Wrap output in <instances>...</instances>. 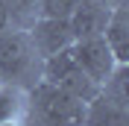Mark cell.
Masks as SVG:
<instances>
[{"label": "cell", "instance_id": "cell-1", "mask_svg": "<svg viewBox=\"0 0 129 126\" xmlns=\"http://www.w3.org/2000/svg\"><path fill=\"white\" fill-rule=\"evenodd\" d=\"M85 103L71 97L68 91L38 79L26 91L24 126H82Z\"/></svg>", "mask_w": 129, "mask_h": 126}, {"label": "cell", "instance_id": "cell-2", "mask_svg": "<svg viewBox=\"0 0 129 126\" xmlns=\"http://www.w3.org/2000/svg\"><path fill=\"white\" fill-rule=\"evenodd\" d=\"M41 62L44 59L32 47L26 29L0 32V82L29 91L41 79Z\"/></svg>", "mask_w": 129, "mask_h": 126}, {"label": "cell", "instance_id": "cell-3", "mask_svg": "<svg viewBox=\"0 0 129 126\" xmlns=\"http://www.w3.org/2000/svg\"><path fill=\"white\" fill-rule=\"evenodd\" d=\"M41 79L50 82V85H56V88H62V91H68L71 97H76L82 103H91L100 94V85L79 68L76 56H73V47L62 50L56 56H47L41 62Z\"/></svg>", "mask_w": 129, "mask_h": 126}, {"label": "cell", "instance_id": "cell-4", "mask_svg": "<svg viewBox=\"0 0 129 126\" xmlns=\"http://www.w3.org/2000/svg\"><path fill=\"white\" fill-rule=\"evenodd\" d=\"M73 56H76L79 68L88 73V76L94 79L100 88H103L106 82H109V76L120 68V65H117V59H114V53L109 50V44L103 41V35H100V38L73 41Z\"/></svg>", "mask_w": 129, "mask_h": 126}, {"label": "cell", "instance_id": "cell-5", "mask_svg": "<svg viewBox=\"0 0 129 126\" xmlns=\"http://www.w3.org/2000/svg\"><path fill=\"white\" fill-rule=\"evenodd\" d=\"M109 15H112V3L109 0H79L73 15L68 18V26L73 32V41L82 38H100L109 24Z\"/></svg>", "mask_w": 129, "mask_h": 126}, {"label": "cell", "instance_id": "cell-6", "mask_svg": "<svg viewBox=\"0 0 129 126\" xmlns=\"http://www.w3.org/2000/svg\"><path fill=\"white\" fill-rule=\"evenodd\" d=\"M29 35L32 47L38 50L41 59H47V56H56L62 50L73 47V32L68 26V21H56V18H38L35 24L26 29Z\"/></svg>", "mask_w": 129, "mask_h": 126}, {"label": "cell", "instance_id": "cell-7", "mask_svg": "<svg viewBox=\"0 0 129 126\" xmlns=\"http://www.w3.org/2000/svg\"><path fill=\"white\" fill-rule=\"evenodd\" d=\"M82 126H129V106L117 103L100 88V94L85 103V120Z\"/></svg>", "mask_w": 129, "mask_h": 126}, {"label": "cell", "instance_id": "cell-8", "mask_svg": "<svg viewBox=\"0 0 129 126\" xmlns=\"http://www.w3.org/2000/svg\"><path fill=\"white\" fill-rule=\"evenodd\" d=\"M103 41L114 53L117 65H129V9H126V3L123 6H112L109 24L103 29Z\"/></svg>", "mask_w": 129, "mask_h": 126}, {"label": "cell", "instance_id": "cell-9", "mask_svg": "<svg viewBox=\"0 0 129 126\" xmlns=\"http://www.w3.org/2000/svg\"><path fill=\"white\" fill-rule=\"evenodd\" d=\"M26 114V91L9 82H0V123L24 120Z\"/></svg>", "mask_w": 129, "mask_h": 126}, {"label": "cell", "instance_id": "cell-10", "mask_svg": "<svg viewBox=\"0 0 129 126\" xmlns=\"http://www.w3.org/2000/svg\"><path fill=\"white\" fill-rule=\"evenodd\" d=\"M6 9L12 29H29L41 18V0H0Z\"/></svg>", "mask_w": 129, "mask_h": 126}, {"label": "cell", "instance_id": "cell-11", "mask_svg": "<svg viewBox=\"0 0 129 126\" xmlns=\"http://www.w3.org/2000/svg\"><path fill=\"white\" fill-rule=\"evenodd\" d=\"M79 0H41V18H56V21H68L73 15Z\"/></svg>", "mask_w": 129, "mask_h": 126}, {"label": "cell", "instance_id": "cell-12", "mask_svg": "<svg viewBox=\"0 0 129 126\" xmlns=\"http://www.w3.org/2000/svg\"><path fill=\"white\" fill-rule=\"evenodd\" d=\"M6 29H12V21H9L6 9H3V3H0V32H6Z\"/></svg>", "mask_w": 129, "mask_h": 126}, {"label": "cell", "instance_id": "cell-13", "mask_svg": "<svg viewBox=\"0 0 129 126\" xmlns=\"http://www.w3.org/2000/svg\"><path fill=\"white\" fill-rule=\"evenodd\" d=\"M0 126H24V120H12V123H0Z\"/></svg>", "mask_w": 129, "mask_h": 126}]
</instances>
